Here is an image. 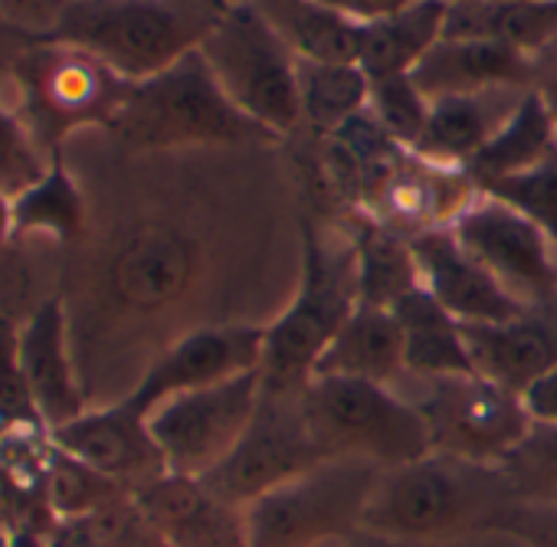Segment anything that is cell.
<instances>
[{
  "instance_id": "1",
  "label": "cell",
  "mask_w": 557,
  "mask_h": 547,
  "mask_svg": "<svg viewBox=\"0 0 557 547\" xmlns=\"http://www.w3.org/2000/svg\"><path fill=\"white\" fill-rule=\"evenodd\" d=\"M511 498L518 495L502 465L430 452L417 462L381 469L361 531L384 540L426 547L466 531H485Z\"/></svg>"
},
{
  "instance_id": "2",
  "label": "cell",
  "mask_w": 557,
  "mask_h": 547,
  "mask_svg": "<svg viewBox=\"0 0 557 547\" xmlns=\"http://www.w3.org/2000/svg\"><path fill=\"white\" fill-rule=\"evenodd\" d=\"M223 11L216 0H73L50 40L145 83L200 50Z\"/></svg>"
},
{
  "instance_id": "3",
  "label": "cell",
  "mask_w": 557,
  "mask_h": 547,
  "mask_svg": "<svg viewBox=\"0 0 557 547\" xmlns=\"http://www.w3.org/2000/svg\"><path fill=\"white\" fill-rule=\"evenodd\" d=\"M109 132L132 151H171L197 145L275 141L272 132L246 119L216 86L200 50L164 73L135 83Z\"/></svg>"
},
{
  "instance_id": "4",
  "label": "cell",
  "mask_w": 557,
  "mask_h": 547,
  "mask_svg": "<svg viewBox=\"0 0 557 547\" xmlns=\"http://www.w3.org/2000/svg\"><path fill=\"white\" fill-rule=\"evenodd\" d=\"M358 309L355 249H332L319 229L302 223V272L286 312L265 325V351L259 364L262 390L302 394L319 358Z\"/></svg>"
},
{
  "instance_id": "5",
  "label": "cell",
  "mask_w": 557,
  "mask_h": 547,
  "mask_svg": "<svg viewBox=\"0 0 557 547\" xmlns=\"http://www.w3.org/2000/svg\"><path fill=\"white\" fill-rule=\"evenodd\" d=\"M302 410L312 439L329 459L351 456L394 469L433 452L420 407L397 397L387 384L312 377L302 394Z\"/></svg>"
},
{
  "instance_id": "6",
  "label": "cell",
  "mask_w": 557,
  "mask_h": 547,
  "mask_svg": "<svg viewBox=\"0 0 557 547\" xmlns=\"http://www.w3.org/2000/svg\"><path fill=\"white\" fill-rule=\"evenodd\" d=\"M381 465L368 459H325L243 508L249 547H329L361 531Z\"/></svg>"
},
{
  "instance_id": "7",
  "label": "cell",
  "mask_w": 557,
  "mask_h": 547,
  "mask_svg": "<svg viewBox=\"0 0 557 547\" xmlns=\"http://www.w3.org/2000/svg\"><path fill=\"white\" fill-rule=\"evenodd\" d=\"M223 96L256 125L286 138L302 122L299 57L252 4H233L200 43Z\"/></svg>"
},
{
  "instance_id": "8",
  "label": "cell",
  "mask_w": 557,
  "mask_h": 547,
  "mask_svg": "<svg viewBox=\"0 0 557 547\" xmlns=\"http://www.w3.org/2000/svg\"><path fill=\"white\" fill-rule=\"evenodd\" d=\"M14 79L17 112L50 158L60 154L63 138L76 128H109L135 86L92 53L53 40L24 47L14 63Z\"/></svg>"
},
{
  "instance_id": "9",
  "label": "cell",
  "mask_w": 557,
  "mask_h": 547,
  "mask_svg": "<svg viewBox=\"0 0 557 547\" xmlns=\"http://www.w3.org/2000/svg\"><path fill=\"white\" fill-rule=\"evenodd\" d=\"M262 400L259 371L177 394L148 413L151 436L171 475L203 478L243 439Z\"/></svg>"
},
{
  "instance_id": "10",
  "label": "cell",
  "mask_w": 557,
  "mask_h": 547,
  "mask_svg": "<svg viewBox=\"0 0 557 547\" xmlns=\"http://www.w3.org/2000/svg\"><path fill=\"white\" fill-rule=\"evenodd\" d=\"M302 394L262 390L259 410L236 449L200 478L220 501L246 508L265 492L329 459L309 433Z\"/></svg>"
},
{
  "instance_id": "11",
  "label": "cell",
  "mask_w": 557,
  "mask_h": 547,
  "mask_svg": "<svg viewBox=\"0 0 557 547\" xmlns=\"http://www.w3.org/2000/svg\"><path fill=\"white\" fill-rule=\"evenodd\" d=\"M413 403L430 426L433 452L482 465H502L534 426L521 394L479 374L426 381V394Z\"/></svg>"
},
{
  "instance_id": "12",
  "label": "cell",
  "mask_w": 557,
  "mask_h": 547,
  "mask_svg": "<svg viewBox=\"0 0 557 547\" xmlns=\"http://www.w3.org/2000/svg\"><path fill=\"white\" fill-rule=\"evenodd\" d=\"M453 233L515 302H557V249L521 210L492 194H479L453 223Z\"/></svg>"
},
{
  "instance_id": "13",
  "label": "cell",
  "mask_w": 557,
  "mask_h": 547,
  "mask_svg": "<svg viewBox=\"0 0 557 547\" xmlns=\"http://www.w3.org/2000/svg\"><path fill=\"white\" fill-rule=\"evenodd\" d=\"M262 351L265 325H203L177 338L164 355H158L125 397L138 410L151 413L158 403L177 394L259 371Z\"/></svg>"
},
{
  "instance_id": "14",
  "label": "cell",
  "mask_w": 557,
  "mask_h": 547,
  "mask_svg": "<svg viewBox=\"0 0 557 547\" xmlns=\"http://www.w3.org/2000/svg\"><path fill=\"white\" fill-rule=\"evenodd\" d=\"M53 443L128 492L168 472L151 436L148 413L138 410L128 397L79 413L66 426L53 430Z\"/></svg>"
},
{
  "instance_id": "15",
  "label": "cell",
  "mask_w": 557,
  "mask_h": 547,
  "mask_svg": "<svg viewBox=\"0 0 557 547\" xmlns=\"http://www.w3.org/2000/svg\"><path fill=\"white\" fill-rule=\"evenodd\" d=\"M128 495L164 547H249L243 508L220 501L200 478L164 472Z\"/></svg>"
},
{
  "instance_id": "16",
  "label": "cell",
  "mask_w": 557,
  "mask_h": 547,
  "mask_svg": "<svg viewBox=\"0 0 557 547\" xmlns=\"http://www.w3.org/2000/svg\"><path fill=\"white\" fill-rule=\"evenodd\" d=\"M410 249L420 265V286L462 325L508 322L528 306L515 302L488 272L479 265L466 246L456 239L453 226H436L410 236Z\"/></svg>"
},
{
  "instance_id": "17",
  "label": "cell",
  "mask_w": 557,
  "mask_h": 547,
  "mask_svg": "<svg viewBox=\"0 0 557 547\" xmlns=\"http://www.w3.org/2000/svg\"><path fill=\"white\" fill-rule=\"evenodd\" d=\"M194 272L197 249L184 233L171 226H145L115 249L106 279L119 306L132 312H158L190 289Z\"/></svg>"
},
{
  "instance_id": "18",
  "label": "cell",
  "mask_w": 557,
  "mask_h": 547,
  "mask_svg": "<svg viewBox=\"0 0 557 547\" xmlns=\"http://www.w3.org/2000/svg\"><path fill=\"white\" fill-rule=\"evenodd\" d=\"M462 335L475 374L511 394H524L557 368V302L528 306L508 322L462 325Z\"/></svg>"
},
{
  "instance_id": "19",
  "label": "cell",
  "mask_w": 557,
  "mask_h": 547,
  "mask_svg": "<svg viewBox=\"0 0 557 547\" xmlns=\"http://www.w3.org/2000/svg\"><path fill=\"white\" fill-rule=\"evenodd\" d=\"M21 368L34 407L50 430H60L89 410L70 358V319L63 299H47L21 325Z\"/></svg>"
},
{
  "instance_id": "20",
  "label": "cell",
  "mask_w": 557,
  "mask_h": 547,
  "mask_svg": "<svg viewBox=\"0 0 557 547\" xmlns=\"http://www.w3.org/2000/svg\"><path fill=\"white\" fill-rule=\"evenodd\" d=\"M426 99L440 96H485L495 89H534L537 60L488 40L443 37L410 73Z\"/></svg>"
},
{
  "instance_id": "21",
  "label": "cell",
  "mask_w": 557,
  "mask_h": 547,
  "mask_svg": "<svg viewBox=\"0 0 557 547\" xmlns=\"http://www.w3.org/2000/svg\"><path fill=\"white\" fill-rule=\"evenodd\" d=\"M443 37L488 40L537 60L557 43V0H449Z\"/></svg>"
},
{
  "instance_id": "22",
  "label": "cell",
  "mask_w": 557,
  "mask_h": 547,
  "mask_svg": "<svg viewBox=\"0 0 557 547\" xmlns=\"http://www.w3.org/2000/svg\"><path fill=\"white\" fill-rule=\"evenodd\" d=\"M554 154H557V128L550 122V112L541 92L528 89L511 105V112L498 122L492 138L466 164V174L472 177L479 190H488L492 184L534 171Z\"/></svg>"
},
{
  "instance_id": "23",
  "label": "cell",
  "mask_w": 557,
  "mask_h": 547,
  "mask_svg": "<svg viewBox=\"0 0 557 547\" xmlns=\"http://www.w3.org/2000/svg\"><path fill=\"white\" fill-rule=\"evenodd\" d=\"M400 374H407V361L397 315L358 306L319 358L312 377H351L391 387Z\"/></svg>"
},
{
  "instance_id": "24",
  "label": "cell",
  "mask_w": 557,
  "mask_h": 547,
  "mask_svg": "<svg viewBox=\"0 0 557 547\" xmlns=\"http://www.w3.org/2000/svg\"><path fill=\"white\" fill-rule=\"evenodd\" d=\"M249 4L302 63L358 66L364 24L355 17L325 8L319 0H249Z\"/></svg>"
},
{
  "instance_id": "25",
  "label": "cell",
  "mask_w": 557,
  "mask_h": 547,
  "mask_svg": "<svg viewBox=\"0 0 557 547\" xmlns=\"http://www.w3.org/2000/svg\"><path fill=\"white\" fill-rule=\"evenodd\" d=\"M446 8L449 0H420L413 8L364 24L358 66L368 83L413 73L420 60L443 40Z\"/></svg>"
},
{
  "instance_id": "26",
  "label": "cell",
  "mask_w": 557,
  "mask_h": 547,
  "mask_svg": "<svg viewBox=\"0 0 557 547\" xmlns=\"http://www.w3.org/2000/svg\"><path fill=\"white\" fill-rule=\"evenodd\" d=\"M394 315L404 328L407 374H417L423 381L475 374L469 345L462 335V322H456L423 286L410 293L394 309Z\"/></svg>"
},
{
  "instance_id": "27",
  "label": "cell",
  "mask_w": 557,
  "mask_h": 547,
  "mask_svg": "<svg viewBox=\"0 0 557 547\" xmlns=\"http://www.w3.org/2000/svg\"><path fill=\"white\" fill-rule=\"evenodd\" d=\"M351 249L358 272V306L394 312L410 293L420 289V265L410 249V236L368 216L361 220Z\"/></svg>"
},
{
  "instance_id": "28",
  "label": "cell",
  "mask_w": 557,
  "mask_h": 547,
  "mask_svg": "<svg viewBox=\"0 0 557 547\" xmlns=\"http://www.w3.org/2000/svg\"><path fill=\"white\" fill-rule=\"evenodd\" d=\"M14 239L50 236L57 243H79L86 233V197L63 164V154H53L47 174L27 190L11 197Z\"/></svg>"
},
{
  "instance_id": "29",
  "label": "cell",
  "mask_w": 557,
  "mask_h": 547,
  "mask_svg": "<svg viewBox=\"0 0 557 547\" xmlns=\"http://www.w3.org/2000/svg\"><path fill=\"white\" fill-rule=\"evenodd\" d=\"M495 128L498 122L488 119L482 96H440L430 99V119L413 154L440 167L466 171Z\"/></svg>"
},
{
  "instance_id": "30",
  "label": "cell",
  "mask_w": 557,
  "mask_h": 547,
  "mask_svg": "<svg viewBox=\"0 0 557 547\" xmlns=\"http://www.w3.org/2000/svg\"><path fill=\"white\" fill-rule=\"evenodd\" d=\"M371 83L361 66H322L299 60V96L302 119L322 135H335L345 122L368 109Z\"/></svg>"
},
{
  "instance_id": "31",
  "label": "cell",
  "mask_w": 557,
  "mask_h": 547,
  "mask_svg": "<svg viewBox=\"0 0 557 547\" xmlns=\"http://www.w3.org/2000/svg\"><path fill=\"white\" fill-rule=\"evenodd\" d=\"M119 482L99 475L86 462L73 459L60 446L53 449V459L44 475V498L53 511L57 521H73V518H99L119 495H125Z\"/></svg>"
},
{
  "instance_id": "32",
  "label": "cell",
  "mask_w": 557,
  "mask_h": 547,
  "mask_svg": "<svg viewBox=\"0 0 557 547\" xmlns=\"http://www.w3.org/2000/svg\"><path fill=\"white\" fill-rule=\"evenodd\" d=\"M368 115L391 141L413 151L430 119V99L420 92L410 73L374 79L368 92Z\"/></svg>"
},
{
  "instance_id": "33",
  "label": "cell",
  "mask_w": 557,
  "mask_h": 547,
  "mask_svg": "<svg viewBox=\"0 0 557 547\" xmlns=\"http://www.w3.org/2000/svg\"><path fill=\"white\" fill-rule=\"evenodd\" d=\"M50 161L53 158L37 145L17 105L4 99V79H0V194L17 197L47 174Z\"/></svg>"
},
{
  "instance_id": "34",
  "label": "cell",
  "mask_w": 557,
  "mask_h": 547,
  "mask_svg": "<svg viewBox=\"0 0 557 547\" xmlns=\"http://www.w3.org/2000/svg\"><path fill=\"white\" fill-rule=\"evenodd\" d=\"M502 469L518 498L557 501V426L534 423Z\"/></svg>"
},
{
  "instance_id": "35",
  "label": "cell",
  "mask_w": 557,
  "mask_h": 547,
  "mask_svg": "<svg viewBox=\"0 0 557 547\" xmlns=\"http://www.w3.org/2000/svg\"><path fill=\"white\" fill-rule=\"evenodd\" d=\"M482 194H492V197L511 203L515 210H521L534 226L544 229V236L557 249V154L550 161L537 164L534 171H524L518 177L492 184Z\"/></svg>"
},
{
  "instance_id": "36",
  "label": "cell",
  "mask_w": 557,
  "mask_h": 547,
  "mask_svg": "<svg viewBox=\"0 0 557 547\" xmlns=\"http://www.w3.org/2000/svg\"><path fill=\"white\" fill-rule=\"evenodd\" d=\"M0 426H47L24 381L21 328L8 312H0Z\"/></svg>"
},
{
  "instance_id": "37",
  "label": "cell",
  "mask_w": 557,
  "mask_h": 547,
  "mask_svg": "<svg viewBox=\"0 0 557 547\" xmlns=\"http://www.w3.org/2000/svg\"><path fill=\"white\" fill-rule=\"evenodd\" d=\"M57 524L44 488L21 478L8 462H0V534L14 537L21 531H40L50 534Z\"/></svg>"
},
{
  "instance_id": "38",
  "label": "cell",
  "mask_w": 557,
  "mask_h": 547,
  "mask_svg": "<svg viewBox=\"0 0 557 547\" xmlns=\"http://www.w3.org/2000/svg\"><path fill=\"white\" fill-rule=\"evenodd\" d=\"M485 531L515 537L524 547H557V501L511 498Z\"/></svg>"
},
{
  "instance_id": "39",
  "label": "cell",
  "mask_w": 557,
  "mask_h": 547,
  "mask_svg": "<svg viewBox=\"0 0 557 547\" xmlns=\"http://www.w3.org/2000/svg\"><path fill=\"white\" fill-rule=\"evenodd\" d=\"M73 0H0V27H8L27 43L50 40Z\"/></svg>"
},
{
  "instance_id": "40",
  "label": "cell",
  "mask_w": 557,
  "mask_h": 547,
  "mask_svg": "<svg viewBox=\"0 0 557 547\" xmlns=\"http://www.w3.org/2000/svg\"><path fill=\"white\" fill-rule=\"evenodd\" d=\"M524 410L534 423H544V426H557V368L547 371L544 377H537L524 394Z\"/></svg>"
},
{
  "instance_id": "41",
  "label": "cell",
  "mask_w": 557,
  "mask_h": 547,
  "mask_svg": "<svg viewBox=\"0 0 557 547\" xmlns=\"http://www.w3.org/2000/svg\"><path fill=\"white\" fill-rule=\"evenodd\" d=\"M47 547H106L99 518H73L57 521L47 534Z\"/></svg>"
},
{
  "instance_id": "42",
  "label": "cell",
  "mask_w": 557,
  "mask_h": 547,
  "mask_svg": "<svg viewBox=\"0 0 557 547\" xmlns=\"http://www.w3.org/2000/svg\"><path fill=\"white\" fill-rule=\"evenodd\" d=\"M420 0H361L358 4V21L361 24H371V21H381V17H391L404 8H413Z\"/></svg>"
},
{
  "instance_id": "43",
  "label": "cell",
  "mask_w": 557,
  "mask_h": 547,
  "mask_svg": "<svg viewBox=\"0 0 557 547\" xmlns=\"http://www.w3.org/2000/svg\"><path fill=\"white\" fill-rule=\"evenodd\" d=\"M537 83H534V89L541 92V99H544V105H547V112H550V122H554V128H557V60H554V66L550 70H537Z\"/></svg>"
},
{
  "instance_id": "44",
  "label": "cell",
  "mask_w": 557,
  "mask_h": 547,
  "mask_svg": "<svg viewBox=\"0 0 557 547\" xmlns=\"http://www.w3.org/2000/svg\"><path fill=\"white\" fill-rule=\"evenodd\" d=\"M14 239V213H11V197L0 194V246Z\"/></svg>"
},
{
  "instance_id": "45",
  "label": "cell",
  "mask_w": 557,
  "mask_h": 547,
  "mask_svg": "<svg viewBox=\"0 0 557 547\" xmlns=\"http://www.w3.org/2000/svg\"><path fill=\"white\" fill-rule=\"evenodd\" d=\"M342 547H410V544H397V540H384V537H374L368 531H358L355 537H348Z\"/></svg>"
},
{
  "instance_id": "46",
  "label": "cell",
  "mask_w": 557,
  "mask_h": 547,
  "mask_svg": "<svg viewBox=\"0 0 557 547\" xmlns=\"http://www.w3.org/2000/svg\"><path fill=\"white\" fill-rule=\"evenodd\" d=\"M11 547H47V534L40 531H21L11 537Z\"/></svg>"
},
{
  "instance_id": "47",
  "label": "cell",
  "mask_w": 557,
  "mask_h": 547,
  "mask_svg": "<svg viewBox=\"0 0 557 547\" xmlns=\"http://www.w3.org/2000/svg\"><path fill=\"white\" fill-rule=\"evenodd\" d=\"M319 4L335 8V11H342V14H348V17L358 21V4H361V0H319ZM358 24H361V21H358Z\"/></svg>"
},
{
  "instance_id": "48",
  "label": "cell",
  "mask_w": 557,
  "mask_h": 547,
  "mask_svg": "<svg viewBox=\"0 0 557 547\" xmlns=\"http://www.w3.org/2000/svg\"><path fill=\"white\" fill-rule=\"evenodd\" d=\"M220 8H233V4H249V0H216Z\"/></svg>"
},
{
  "instance_id": "49",
  "label": "cell",
  "mask_w": 557,
  "mask_h": 547,
  "mask_svg": "<svg viewBox=\"0 0 557 547\" xmlns=\"http://www.w3.org/2000/svg\"><path fill=\"white\" fill-rule=\"evenodd\" d=\"M0 37H14V40H21V37H17V34H11L8 27H0ZM24 43H27V40H24Z\"/></svg>"
},
{
  "instance_id": "50",
  "label": "cell",
  "mask_w": 557,
  "mask_h": 547,
  "mask_svg": "<svg viewBox=\"0 0 557 547\" xmlns=\"http://www.w3.org/2000/svg\"><path fill=\"white\" fill-rule=\"evenodd\" d=\"M0 547H11V537H4V534H0Z\"/></svg>"
},
{
  "instance_id": "51",
  "label": "cell",
  "mask_w": 557,
  "mask_h": 547,
  "mask_svg": "<svg viewBox=\"0 0 557 547\" xmlns=\"http://www.w3.org/2000/svg\"><path fill=\"white\" fill-rule=\"evenodd\" d=\"M0 430H4V426H0Z\"/></svg>"
}]
</instances>
